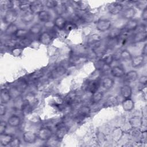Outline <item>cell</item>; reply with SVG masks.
I'll use <instances>...</instances> for the list:
<instances>
[{
    "label": "cell",
    "mask_w": 147,
    "mask_h": 147,
    "mask_svg": "<svg viewBox=\"0 0 147 147\" xmlns=\"http://www.w3.org/2000/svg\"><path fill=\"white\" fill-rule=\"evenodd\" d=\"M110 73L115 78H122L125 74V70L120 66H114L111 68Z\"/></svg>",
    "instance_id": "9a60e30c"
},
{
    "label": "cell",
    "mask_w": 147,
    "mask_h": 147,
    "mask_svg": "<svg viewBox=\"0 0 147 147\" xmlns=\"http://www.w3.org/2000/svg\"><path fill=\"white\" fill-rule=\"evenodd\" d=\"M131 66L133 68H138L141 67L144 63L145 56L142 55H139L132 57L131 59Z\"/></svg>",
    "instance_id": "30bf717a"
},
{
    "label": "cell",
    "mask_w": 147,
    "mask_h": 147,
    "mask_svg": "<svg viewBox=\"0 0 147 147\" xmlns=\"http://www.w3.org/2000/svg\"><path fill=\"white\" fill-rule=\"evenodd\" d=\"M18 28L17 26L14 23L9 24L5 30V33L7 35H10V36L14 35L16 32L18 30Z\"/></svg>",
    "instance_id": "e575fe53"
},
{
    "label": "cell",
    "mask_w": 147,
    "mask_h": 147,
    "mask_svg": "<svg viewBox=\"0 0 147 147\" xmlns=\"http://www.w3.org/2000/svg\"><path fill=\"white\" fill-rule=\"evenodd\" d=\"M68 128L66 126H61L59 127L56 133H55V136L57 140H61L68 133Z\"/></svg>",
    "instance_id": "83f0119b"
},
{
    "label": "cell",
    "mask_w": 147,
    "mask_h": 147,
    "mask_svg": "<svg viewBox=\"0 0 147 147\" xmlns=\"http://www.w3.org/2000/svg\"><path fill=\"white\" fill-rule=\"evenodd\" d=\"M22 52V49L21 47H14L12 51V55L14 56H19L21 55Z\"/></svg>",
    "instance_id": "681fc988"
},
{
    "label": "cell",
    "mask_w": 147,
    "mask_h": 147,
    "mask_svg": "<svg viewBox=\"0 0 147 147\" xmlns=\"http://www.w3.org/2000/svg\"><path fill=\"white\" fill-rule=\"evenodd\" d=\"M67 72L66 68L63 65H58L55 67L51 73V76L53 79H57L63 76Z\"/></svg>",
    "instance_id": "52a82bcc"
},
{
    "label": "cell",
    "mask_w": 147,
    "mask_h": 147,
    "mask_svg": "<svg viewBox=\"0 0 147 147\" xmlns=\"http://www.w3.org/2000/svg\"><path fill=\"white\" fill-rule=\"evenodd\" d=\"M82 22L84 23H91L94 19V15L90 11H83L81 14H79Z\"/></svg>",
    "instance_id": "7402d4cb"
},
{
    "label": "cell",
    "mask_w": 147,
    "mask_h": 147,
    "mask_svg": "<svg viewBox=\"0 0 147 147\" xmlns=\"http://www.w3.org/2000/svg\"><path fill=\"white\" fill-rule=\"evenodd\" d=\"M100 85V82L99 80H88L86 86V89L88 92L91 94H94L98 91Z\"/></svg>",
    "instance_id": "8992f818"
},
{
    "label": "cell",
    "mask_w": 147,
    "mask_h": 147,
    "mask_svg": "<svg viewBox=\"0 0 147 147\" xmlns=\"http://www.w3.org/2000/svg\"><path fill=\"white\" fill-rule=\"evenodd\" d=\"M21 145V140L18 137H13V140H11L10 146L11 147H17Z\"/></svg>",
    "instance_id": "7dc6e473"
},
{
    "label": "cell",
    "mask_w": 147,
    "mask_h": 147,
    "mask_svg": "<svg viewBox=\"0 0 147 147\" xmlns=\"http://www.w3.org/2000/svg\"><path fill=\"white\" fill-rule=\"evenodd\" d=\"M0 9L2 11L9 10L13 9V2L9 0H2L0 1Z\"/></svg>",
    "instance_id": "1f68e13d"
},
{
    "label": "cell",
    "mask_w": 147,
    "mask_h": 147,
    "mask_svg": "<svg viewBox=\"0 0 147 147\" xmlns=\"http://www.w3.org/2000/svg\"><path fill=\"white\" fill-rule=\"evenodd\" d=\"M118 99L116 96H109L104 103L105 107H114L118 105Z\"/></svg>",
    "instance_id": "d6a6232c"
},
{
    "label": "cell",
    "mask_w": 147,
    "mask_h": 147,
    "mask_svg": "<svg viewBox=\"0 0 147 147\" xmlns=\"http://www.w3.org/2000/svg\"><path fill=\"white\" fill-rule=\"evenodd\" d=\"M111 27V22L108 19H99L96 22V29L100 32L109 30Z\"/></svg>",
    "instance_id": "3957f363"
},
{
    "label": "cell",
    "mask_w": 147,
    "mask_h": 147,
    "mask_svg": "<svg viewBox=\"0 0 147 147\" xmlns=\"http://www.w3.org/2000/svg\"><path fill=\"white\" fill-rule=\"evenodd\" d=\"M8 123L5 121H1L0 122V134L5 133Z\"/></svg>",
    "instance_id": "816d5d0a"
},
{
    "label": "cell",
    "mask_w": 147,
    "mask_h": 147,
    "mask_svg": "<svg viewBox=\"0 0 147 147\" xmlns=\"http://www.w3.org/2000/svg\"><path fill=\"white\" fill-rule=\"evenodd\" d=\"M147 33L146 31H140L137 32L133 36L132 42L133 43H139L144 42L146 40Z\"/></svg>",
    "instance_id": "8fae6325"
},
{
    "label": "cell",
    "mask_w": 147,
    "mask_h": 147,
    "mask_svg": "<svg viewBox=\"0 0 147 147\" xmlns=\"http://www.w3.org/2000/svg\"><path fill=\"white\" fill-rule=\"evenodd\" d=\"M67 22V21L64 17L61 16H59L55 19L53 21V24L54 26L57 28L59 29H63L64 28Z\"/></svg>",
    "instance_id": "d4e9b609"
},
{
    "label": "cell",
    "mask_w": 147,
    "mask_h": 147,
    "mask_svg": "<svg viewBox=\"0 0 147 147\" xmlns=\"http://www.w3.org/2000/svg\"><path fill=\"white\" fill-rule=\"evenodd\" d=\"M53 134V131L51 128L48 127H44L41 128L37 133V137L41 141H48L49 140Z\"/></svg>",
    "instance_id": "6da1fadb"
},
{
    "label": "cell",
    "mask_w": 147,
    "mask_h": 147,
    "mask_svg": "<svg viewBox=\"0 0 147 147\" xmlns=\"http://www.w3.org/2000/svg\"><path fill=\"white\" fill-rule=\"evenodd\" d=\"M12 98L10 91L6 88H3L1 91L0 100L1 103L6 104Z\"/></svg>",
    "instance_id": "4fadbf2b"
},
{
    "label": "cell",
    "mask_w": 147,
    "mask_h": 147,
    "mask_svg": "<svg viewBox=\"0 0 147 147\" xmlns=\"http://www.w3.org/2000/svg\"><path fill=\"white\" fill-rule=\"evenodd\" d=\"M124 80L127 83H132L138 79V73L135 70H131L124 75Z\"/></svg>",
    "instance_id": "7c38bea8"
},
{
    "label": "cell",
    "mask_w": 147,
    "mask_h": 147,
    "mask_svg": "<svg viewBox=\"0 0 147 147\" xmlns=\"http://www.w3.org/2000/svg\"><path fill=\"white\" fill-rule=\"evenodd\" d=\"M5 105V104L1 103V105H0V115H1V116H4L6 114L7 109Z\"/></svg>",
    "instance_id": "f5cc1de1"
},
{
    "label": "cell",
    "mask_w": 147,
    "mask_h": 147,
    "mask_svg": "<svg viewBox=\"0 0 147 147\" xmlns=\"http://www.w3.org/2000/svg\"><path fill=\"white\" fill-rule=\"evenodd\" d=\"M29 33V30H26L25 29L18 28V30H17V32H16L14 36H15V37L16 38L21 39V38L26 37Z\"/></svg>",
    "instance_id": "f35d334b"
},
{
    "label": "cell",
    "mask_w": 147,
    "mask_h": 147,
    "mask_svg": "<svg viewBox=\"0 0 147 147\" xmlns=\"http://www.w3.org/2000/svg\"><path fill=\"white\" fill-rule=\"evenodd\" d=\"M122 106L125 111H131L134 107V102L130 98L124 99L122 102Z\"/></svg>",
    "instance_id": "44dd1931"
},
{
    "label": "cell",
    "mask_w": 147,
    "mask_h": 147,
    "mask_svg": "<svg viewBox=\"0 0 147 147\" xmlns=\"http://www.w3.org/2000/svg\"><path fill=\"white\" fill-rule=\"evenodd\" d=\"M77 97V95L75 92H70L65 97V102L67 105H72L76 102Z\"/></svg>",
    "instance_id": "8d00e7d4"
},
{
    "label": "cell",
    "mask_w": 147,
    "mask_h": 147,
    "mask_svg": "<svg viewBox=\"0 0 147 147\" xmlns=\"http://www.w3.org/2000/svg\"><path fill=\"white\" fill-rule=\"evenodd\" d=\"M8 125L12 127H18L21 123V118L18 115H12L7 119Z\"/></svg>",
    "instance_id": "603a6c76"
},
{
    "label": "cell",
    "mask_w": 147,
    "mask_h": 147,
    "mask_svg": "<svg viewBox=\"0 0 147 147\" xmlns=\"http://www.w3.org/2000/svg\"><path fill=\"white\" fill-rule=\"evenodd\" d=\"M77 8L83 11H86L88 7V2L86 1H75L74 2Z\"/></svg>",
    "instance_id": "60d3db41"
},
{
    "label": "cell",
    "mask_w": 147,
    "mask_h": 147,
    "mask_svg": "<svg viewBox=\"0 0 147 147\" xmlns=\"http://www.w3.org/2000/svg\"><path fill=\"white\" fill-rule=\"evenodd\" d=\"M101 36L96 33L91 34L87 39V44L90 45H95L100 42Z\"/></svg>",
    "instance_id": "4316f807"
},
{
    "label": "cell",
    "mask_w": 147,
    "mask_h": 147,
    "mask_svg": "<svg viewBox=\"0 0 147 147\" xmlns=\"http://www.w3.org/2000/svg\"><path fill=\"white\" fill-rule=\"evenodd\" d=\"M138 25V21L133 18L127 21L123 29H124V31L126 32H130L136 30Z\"/></svg>",
    "instance_id": "9c48e42d"
},
{
    "label": "cell",
    "mask_w": 147,
    "mask_h": 147,
    "mask_svg": "<svg viewBox=\"0 0 147 147\" xmlns=\"http://www.w3.org/2000/svg\"><path fill=\"white\" fill-rule=\"evenodd\" d=\"M43 7L44 5L41 2L38 1H32L31 2L30 10L34 14H38L41 11L43 10Z\"/></svg>",
    "instance_id": "2e32d148"
},
{
    "label": "cell",
    "mask_w": 147,
    "mask_h": 147,
    "mask_svg": "<svg viewBox=\"0 0 147 147\" xmlns=\"http://www.w3.org/2000/svg\"><path fill=\"white\" fill-rule=\"evenodd\" d=\"M34 18V14L30 10L25 11L21 16V20L24 24L31 22Z\"/></svg>",
    "instance_id": "d6986e66"
},
{
    "label": "cell",
    "mask_w": 147,
    "mask_h": 147,
    "mask_svg": "<svg viewBox=\"0 0 147 147\" xmlns=\"http://www.w3.org/2000/svg\"><path fill=\"white\" fill-rule=\"evenodd\" d=\"M31 1H19V5L18 8L23 11L24 12L30 10V5H31Z\"/></svg>",
    "instance_id": "d590c367"
},
{
    "label": "cell",
    "mask_w": 147,
    "mask_h": 147,
    "mask_svg": "<svg viewBox=\"0 0 147 147\" xmlns=\"http://www.w3.org/2000/svg\"><path fill=\"white\" fill-rule=\"evenodd\" d=\"M91 109L87 106H83L78 110V114L82 117H85L90 114Z\"/></svg>",
    "instance_id": "74e56055"
},
{
    "label": "cell",
    "mask_w": 147,
    "mask_h": 147,
    "mask_svg": "<svg viewBox=\"0 0 147 147\" xmlns=\"http://www.w3.org/2000/svg\"><path fill=\"white\" fill-rule=\"evenodd\" d=\"M141 18L142 20L146 21L147 20V7H146L144 8L142 10V14H141Z\"/></svg>",
    "instance_id": "11a10c76"
},
{
    "label": "cell",
    "mask_w": 147,
    "mask_h": 147,
    "mask_svg": "<svg viewBox=\"0 0 147 147\" xmlns=\"http://www.w3.org/2000/svg\"><path fill=\"white\" fill-rule=\"evenodd\" d=\"M43 26L40 23H35L30 28L29 32L33 35H37L41 33Z\"/></svg>",
    "instance_id": "4dcf8cb0"
},
{
    "label": "cell",
    "mask_w": 147,
    "mask_h": 147,
    "mask_svg": "<svg viewBox=\"0 0 147 147\" xmlns=\"http://www.w3.org/2000/svg\"><path fill=\"white\" fill-rule=\"evenodd\" d=\"M103 96V93L101 91H96L95 93L92 94V96L91 98V100L92 103H97L99 102Z\"/></svg>",
    "instance_id": "ab89813d"
},
{
    "label": "cell",
    "mask_w": 147,
    "mask_h": 147,
    "mask_svg": "<svg viewBox=\"0 0 147 147\" xmlns=\"http://www.w3.org/2000/svg\"><path fill=\"white\" fill-rule=\"evenodd\" d=\"M102 87L105 90H110L111 89L114 84V80L113 78L110 77H105L101 82Z\"/></svg>",
    "instance_id": "f1b7e54d"
},
{
    "label": "cell",
    "mask_w": 147,
    "mask_h": 147,
    "mask_svg": "<svg viewBox=\"0 0 147 147\" xmlns=\"http://www.w3.org/2000/svg\"><path fill=\"white\" fill-rule=\"evenodd\" d=\"M114 60V58L113 55H109L104 57L102 59V61L105 64L110 65L112 64V63L113 62Z\"/></svg>",
    "instance_id": "ee69618b"
},
{
    "label": "cell",
    "mask_w": 147,
    "mask_h": 147,
    "mask_svg": "<svg viewBox=\"0 0 147 147\" xmlns=\"http://www.w3.org/2000/svg\"><path fill=\"white\" fill-rule=\"evenodd\" d=\"M146 54H147V44H145L144 45V47L142 48V54L144 56H146Z\"/></svg>",
    "instance_id": "9f6ffc18"
},
{
    "label": "cell",
    "mask_w": 147,
    "mask_h": 147,
    "mask_svg": "<svg viewBox=\"0 0 147 147\" xmlns=\"http://www.w3.org/2000/svg\"><path fill=\"white\" fill-rule=\"evenodd\" d=\"M52 41V36L48 32H44L40 34L38 41L44 45H49Z\"/></svg>",
    "instance_id": "ac0fdd59"
},
{
    "label": "cell",
    "mask_w": 147,
    "mask_h": 147,
    "mask_svg": "<svg viewBox=\"0 0 147 147\" xmlns=\"http://www.w3.org/2000/svg\"><path fill=\"white\" fill-rule=\"evenodd\" d=\"M136 14V10L132 7H129L122 11V17L126 20L133 19Z\"/></svg>",
    "instance_id": "e0dca14e"
},
{
    "label": "cell",
    "mask_w": 147,
    "mask_h": 147,
    "mask_svg": "<svg viewBox=\"0 0 147 147\" xmlns=\"http://www.w3.org/2000/svg\"><path fill=\"white\" fill-rule=\"evenodd\" d=\"M30 41H31L28 38H27V37H26L25 38H23L20 39V41L18 42V44L20 46H26V45L29 44Z\"/></svg>",
    "instance_id": "f907efd6"
},
{
    "label": "cell",
    "mask_w": 147,
    "mask_h": 147,
    "mask_svg": "<svg viewBox=\"0 0 147 147\" xmlns=\"http://www.w3.org/2000/svg\"><path fill=\"white\" fill-rule=\"evenodd\" d=\"M38 18L41 22L47 23L49 21H50V18H51V15L49 13L45 10H43L41 11L40 13L37 14Z\"/></svg>",
    "instance_id": "f546056e"
},
{
    "label": "cell",
    "mask_w": 147,
    "mask_h": 147,
    "mask_svg": "<svg viewBox=\"0 0 147 147\" xmlns=\"http://www.w3.org/2000/svg\"><path fill=\"white\" fill-rule=\"evenodd\" d=\"M18 14L17 11L14 9H10L5 12L3 17V22L9 25L10 24H14L17 20Z\"/></svg>",
    "instance_id": "7a4b0ae2"
},
{
    "label": "cell",
    "mask_w": 147,
    "mask_h": 147,
    "mask_svg": "<svg viewBox=\"0 0 147 147\" xmlns=\"http://www.w3.org/2000/svg\"><path fill=\"white\" fill-rule=\"evenodd\" d=\"M22 138L27 144H34L38 138L37 133L32 131H25L22 135Z\"/></svg>",
    "instance_id": "5b68a950"
},
{
    "label": "cell",
    "mask_w": 147,
    "mask_h": 147,
    "mask_svg": "<svg viewBox=\"0 0 147 147\" xmlns=\"http://www.w3.org/2000/svg\"><path fill=\"white\" fill-rule=\"evenodd\" d=\"M123 32L122 29L119 28H114L111 29L108 34V37L111 40L118 38L122 34Z\"/></svg>",
    "instance_id": "484cf974"
},
{
    "label": "cell",
    "mask_w": 147,
    "mask_h": 147,
    "mask_svg": "<svg viewBox=\"0 0 147 147\" xmlns=\"http://www.w3.org/2000/svg\"><path fill=\"white\" fill-rule=\"evenodd\" d=\"M58 2L56 1L48 0L45 2V6L49 9H55L58 5Z\"/></svg>",
    "instance_id": "f6af8a7d"
},
{
    "label": "cell",
    "mask_w": 147,
    "mask_h": 147,
    "mask_svg": "<svg viewBox=\"0 0 147 147\" xmlns=\"http://www.w3.org/2000/svg\"><path fill=\"white\" fill-rule=\"evenodd\" d=\"M18 41L16 39L14 38H10L7 39L4 42V45L6 47L11 48V47H15L18 45Z\"/></svg>",
    "instance_id": "b9f144b4"
},
{
    "label": "cell",
    "mask_w": 147,
    "mask_h": 147,
    "mask_svg": "<svg viewBox=\"0 0 147 147\" xmlns=\"http://www.w3.org/2000/svg\"><path fill=\"white\" fill-rule=\"evenodd\" d=\"M141 123V119L140 118L138 119L137 117H133L131 119V124L133 125V127L136 128L139 125H140Z\"/></svg>",
    "instance_id": "c3c4849f"
},
{
    "label": "cell",
    "mask_w": 147,
    "mask_h": 147,
    "mask_svg": "<svg viewBox=\"0 0 147 147\" xmlns=\"http://www.w3.org/2000/svg\"><path fill=\"white\" fill-rule=\"evenodd\" d=\"M107 51V47L106 45L99 43L95 45L92 48V52L94 55L98 57H102L105 55Z\"/></svg>",
    "instance_id": "277c9868"
},
{
    "label": "cell",
    "mask_w": 147,
    "mask_h": 147,
    "mask_svg": "<svg viewBox=\"0 0 147 147\" xmlns=\"http://www.w3.org/2000/svg\"><path fill=\"white\" fill-rule=\"evenodd\" d=\"M120 93L124 99L129 98L132 94V88L129 85L125 84L121 87Z\"/></svg>",
    "instance_id": "ffe728a7"
},
{
    "label": "cell",
    "mask_w": 147,
    "mask_h": 147,
    "mask_svg": "<svg viewBox=\"0 0 147 147\" xmlns=\"http://www.w3.org/2000/svg\"><path fill=\"white\" fill-rule=\"evenodd\" d=\"M102 72L100 69H96L91 74V75L89 76V80H98L100 76L102 75Z\"/></svg>",
    "instance_id": "7bdbcfd3"
},
{
    "label": "cell",
    "mask_w": 147,
    "mask_h": 147,
    "mask_svg": "<svg viewBox=\"0 0 147 147\" xmlns=\"http://www.w3.org/2000/svg\"><path fill=\"white\" fill-rule=\"evenodd\" d=\"M122 4L118 2H114L110 3L108 6V10L109 13L112 15H117L123 10Z\"/></svg>",
    "instance_id": "ba28073f"
},
{
    "label": "cell",
    "mask_w": 147,
    "mask_h": 147,
    "mask_svg": "<svg viewBox=\"0 0 147 147\" xmlns=\"http://www.w3.org/2000/svg\"><path fill=\"white\" fill-rule=\"evenodd\" d=\"M13 136L9 133H3L0 134V144L2 146H5L10 145L11 140L13 138Z\"/></svg>",
    "instance_id": "5bb4252c"
},
{
    "label": "cell",
    "mask_w": 147,
    "mask_h": 147,
    "mask_svg": "<svg viewBox=\"0 0 147 147\" xmlns=\"http://www.w3.org/2000/svg\"><path fill=\"white\" fill-rule=\"evenodd\" d=\"M87 60V57L82 55H74L70 58V62L72 64L78 65L85 62Z\"/></svg>",
    "instance_id": "cb8c5ba5"
},
{
    "label": "cell",
    "mask_w": 147,
    "mask_h": 147,
    "mask_svg": "<svg viewBox=\"0 0 147 147\" xmlns=\"http://www.w3.org/2000/svg\"><path fill=\"white\" fill-rule=\"evenodd\" d=\"M132 57L131 53L127 49H123L119 53V59L124 61L131 60Z\"/></svg>",
    "instance_id": "836d02e7"
},
{
    "label": "cell",
    "mask_w": 147,
    "mask_h": 147,
    "mask_svg": "<svg viewBox=\"0 0 147 147\" xmlns=\"http://www.w3.org/2000/svg\"><path fill=\"white\" fill-rule=\"evenodd\" d=\"M77 27L76 24L74 23L73 22L71 21V22H67L65 25V27H64V29L66 30V31H68V32H69L73 29H74L75 28H76Z\"/></svg>",
    "instance_id": "bcb514c9"
},
{
    "label": "cell",
    "mask_w": 147,
    "mask_h": 147,
    "mask_svg": "<svg viewBox=\"0 0 147 147\" xmlns=\"http://www.w3.org/2000/svg\"><path fill=\"white\" fill-rule=\"evenodd\" d=\"M139 82L143 85H146L147 83V76L146 75L141 76L139 79Z\"/></svg>",
    "instance_id": "db71d44e"
}]
</instances>
